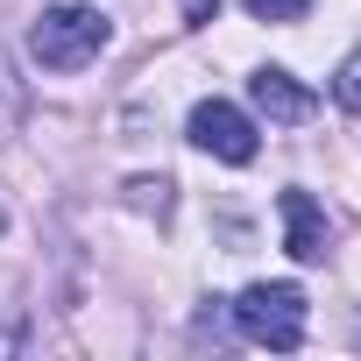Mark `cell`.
<instances>
[{
  "mask_svg": "<svg viewBox=\"0 0 361 361\" xmlns=\"http://www.w3.org/2000/svg\"><path fill=\"white\" fill-rule=\"evenodd\" d=\"M114 43V22L99 8H85V0H64V8H43L36 29H29V50L43 71H85L99 50Z\"/></svg>",
  "mask_w": 361,
  "mask_h": 361,
  "instance_id": "cell-1",
  "label": "cell"
},
{
  "mask_svg": "<svg viewBox=\"0 0 361 361\" xmlns=\"http://www.w3.org/2000/svg\"><path fill=\"white\" fill-rule=\"evenodd\" d=\"M234 326H241V340L290 354V347H305V290L298 283H248L234 298Z\"/></svg>",
  "mask_w": 361,
  "mask_h": 361,
  "instance_id": "cell-2",
  "label": "cell"
},
{
  "mask_svg": "<svg viewBox=\"0 0 361 361\" xmlns=\"http://www.w3.org/2000/svg\"><path fill=\"white\" fill-rule=\"evenodd\" d=\"M185 135L206 156H220V163H255V121L241 106H227V99H199L192 121H185Z\"/></svg>",
  "mask_w": 361,
  "mask_h": 361,
  "instance_id": "cell-3",
  "label": "cell"
},
{
  "mask_svg": "<svg viewBox=\"0 0 361 361\" xmlns=\"http://www.w3.org/2000/svg\"><path fill=\"white\" fill-rule=\"evenodd\" d=\"M248 99H255V114H269L276 128H298V121H312V92L290 78V71H276V64H262L255 78H248Z\"/></svg>",
  "mask_w": 361,
  "mask_h": 361,
  "instance_id": "cell-4",
  "label": "cell"
},
{
  "mask_svg": "<svg viewBox=\"0 0 361 361\" xmlns=\"http://www.w3.org/2000/svg\"><path fill=\"white\" fill-rule=\"evenodd\" d=\"M276 206H283V248L298 262H326V213H319V199L312 192H283Z\"/></svg>",
  "mask_w": 361,
  "mask_h": 361,
  "instance_id": "cell-5",
  "label": "cell"
},
{
  "mask_svg": "<svg viewBox=\"0 0 361 361\" xmlns=\"http://www.w3.org/2000/svg\"><path fill=\"white\" fill-rule=\"evenodd\" d=\"M333 99H340L347 114H361V50L340 64V78H333Z\"/></svg>",
  "mask_w": 361,
  "mask_h": 361,
  "instance_id": "cell-6",
  "label": "cell"
},
{
  "mask_svg": "<svg viewBox=\"0 0 361 361\" xmlns=\"http://www.w3.org/2000/svg\"><path fill=\"white\" fill-rule=\"evenodd\" d=\"M305 8H312V0H248L255 22H305Z\"/></svg>",
  "mask_w": 361,
  "mask_h": 361,
  "instance_id": "cell-7",
  "label": "cell"
},
{
  "mask_svg": "<svg viewBox=\"0 0 361 361\" xmlns=\"http://www.w3.org/2000/svg\"><path fill=\"white\" fill-rule=\"evenodd\" d=\"M0 227H8V220H0Z\"/></svg>",
  "mask_w": 361,
  "mask_h": 361,
  "instance_id": "cell-8",
  "label": "cell"
}]
</instances>
